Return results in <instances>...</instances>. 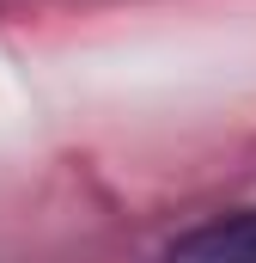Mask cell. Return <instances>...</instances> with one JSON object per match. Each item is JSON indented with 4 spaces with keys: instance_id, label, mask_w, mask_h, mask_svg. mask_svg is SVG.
<instances>
[{
    "instance_id": "obj_1",
    "label": "cell",
    "mask_w": 256,
    "mask_h": 263,
    "mask_svg": "<svg viewBox=\"0 0 256 263\" xmlns=\"http://www.w3.org/2000/svg\"><path fill=\"white\" fill-rule=\"evenodd\" d=\"M159 263H256V208H232L189 227L183 239L165 245Z\"/></svg>"
}]
</instances>
